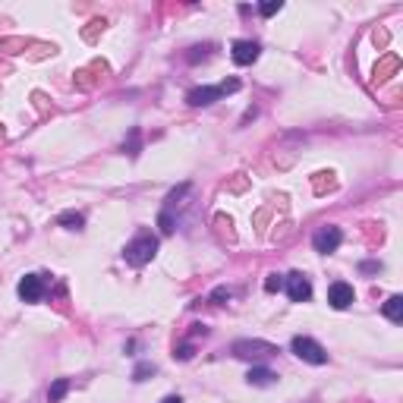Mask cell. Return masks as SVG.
Segmentation results:
<instances>
[{
	"label": "cell",
	"instance_id": "cell-1",
	"mask_svg": "<svg viewBox=\"0 0 403 403\" xmlns=\"http://www.w3.org/2000/svg\"><path fill=\"white\" fill-rule=\"evenodd\" d=\"M155 255H157V237H151V233H139V237H135L133 243H127V249H123V259H127V265H133V268L149 265Z\"/></svg>",
	"mask_w": 403,
	"mask_h": 403
},
{
	"label": "cell",
	"instance_id": "cell-2",
	"mask_svg": "<svg viewBox=\"0 0 403 403\" xmlns=\"http://www.w3.org/2000/svg\"><path fill=\"white\" fill-rule=\"evenodd\" d=\"M230 91H239V79H227L221 85H202V89H193L186 95V105L189 107H208L215 105L221 95H230Z\"/></svg>",
	"mask_w": 403,
	"mask_h": 403
},
{
	"label": "cell",
	"instance_id": "cell-3",
	"mask_svg": "<svg viewBox=\"0 0 403 403\" xmlns=\"http://www.w3.org/2000/svg\"><path fill=\"white\" fill-rule=\"evenodd\" d=\"M290 350L296 353L303 362H312V366H325V362H328V353H325V347H321L318 340H312V337H293Z\"/></svg>",
	"mask_w": 403,
	"mask_h": 403
},
{
	"label": "cell",
	"instance_id": "cell-4",
	"mask_svg": "<svg viewBox=\"0 0 403 403\" xmlns=\"http://www.w3.org/2000/svg\"><path fill=\"white\" fill-rule=\"evenodd\" d=\"M277 353V347L274 344H268V340H237L233 344V356L237 359H268V356H274Z\"/></svg>",
	"mask_w": 403,
	"mask_h": 403
},
{
	"label": "cell",
	"instance_id": "cell-5",
	"mask_svg": "<svg viewBox=\"0 0 403 403\" xmlns=\"http://www.w3.org/2000/svg\"><path fill=\"white\" fill-rule=\"evenodd\" d=\"M284 287H287V296H290L293 303H306V299L312 296V284H309V277L303 274V271H290V274L284 277Z\"/></svg>",
	"mask_w": 403,
	"mask_h": 403
},
{
	"label": "cell",
	"instance_id": "cell-6",
	"mask_svg": "<svg viewBox=\"0 0 403 403\" xmlns=\"http://www.w3.org/2000/svg\"><path fill=\"white\" fill-rule=\"evenodd\" d=\"M340 243H344V233H340V227H321V230L312 237L315 252H321V255L337 252V246H340Z\"/></svg>",
	"mask_w": 403,
	"mask_h": 403
},
{
	"label": "cell",
	"instance_id": "cell-7",
	"mask_svg": "<svg viewBox=\"0 0 403 403\" xmlns=\"http://www.w3.org/2000/svg\"><path fill=\"white\" fill-rule=\"evenodd\" d=\"M261 54V47L255 45V41H249V38H239V41H233L230 47V57L233 63H239V67H249V63H255Z\"/></svg>",
	"mask_w": 403,
	"mask_h": 403
},
{
	"label": "cell",
	"instance_id": "cell-8",
	"mask_svg": "<svg viewBox=\"0 0 403 403\" xmlns=\"http://www.w3.org/2000/svg\"><path fill=\"white\" fill-rule=\"evenodd\" d=\"M16 293H19V299H25V303H38V299L45 296V281H41V274H25L23 281H19V287H16Z\"/></svg>",
	"mask_w": 403,
	"mask_h": 403
},
{
	"label": "cell",
	"instance_id": "cell-9",
	"mask_svg": "<svg viewBox=\"0 0 403 403\" xmlns=\"http://www.w3.org/2000/svg\"><path fill=\"white\" fill-rule=\"evenodd\" d=\"M353 299H356V293H353V287H350V284H344V281L331 284V290H328V303H331L334 309H347V306H353Z\"/></svg>",
	"mask_w": 403,
	"mask_h": 403
},
{
	"label": "cell",
	"instance_id": "cell-10",
	"mask_svg": "<svg viewBox=\"0 0 403 403\" xmlns=\"http://www.w3.org/2000/svg\"><path fill=\"white\" fill-rule=\"evenodd\" d=\"M246 378H249V384H259V388H265V384H271V381H274L277 375L271 372V369L252 366V369H249V375H246Z\"/></svg>",
	"mask_w": 403,
	"mask_h": 403
},
{
	"label": "cell",
	"instance_id": "cell-11",
	"mask_svg": "<svg viewBox=\"0 0 403 403\" xmlns=\"http://www.w3.org/2000/svg\"><path fill=\"white\" fill-rule=\"evenodd\" d=\"M381 312H384V318H391V321H403V296H391Z\"/></svg>",
	"mask_w": 403,
	"mask_h": 403
},
{
	"label": "cell",
	"instance_id": "cell-12",
	"mask_svg": "<svg viewBox=\"0 0 403 403\" xmlns=\"http://www.w3.org/2000/svg\"><path fill=\"white\" fill-rule=\"evenodd\" d=\"M67 391H69V378H57L51 388H47V400H51V403H60L63 397H67Z\"/></svg>",
	"mask_w": 403,
	"mask_h": 403
},
{
	"label": "cell",
	"instance_id": "cell-13",
	"mask_svg": "<svg viewBox=\"0 0 403 403\" xmlns=\"http://www.w3.org/2000/svg\"><path fill=\"white\" fill-rule=\"evenodd\" d=\"M60 224L67 227V230H83V224H85V217L79 215V211H63V215L57 217Z\"/></svg>",
	"mask_w": 403,
	"mask_h": 403
},
{
	"label": "cell",
	"instance_id": "cell-14",
	"mask_svg": "<svg viewBox=\"0 0 403 403\" xmlns=\"http://www.w3.org/2000/svg\"><path fill=\"white\" fill-rule=\"evenodd\" d=\"M123 149L129 151V157L139 155V149H142V133H139V129H133V133H129V139L123 142Z\"/></svg>",
	"mask_w": 403,
	"mask_h": 403
},
{
	"label": "cell",
	"instance_id": "cell-15",
	"mask_svg": "<svg viewBox=\"0 0 403 403\" xmlns=\"http://www.w3.org/2000/svg\"><path fill=\"white\" fill-rule=\"evenodd\" d=\"M281 287H284V277H281V274H268V277H265V290H268V293H277Z\"/></svg>",
	"mask_w": 403,
	"mask_h": 403
},
{
	"label": "cell",
	"instance_id": "cell-16",
	"mask_svg": "<svg viewBox=\"0 0 403 403\" xmlns=\"http://www.w3.org/2000/svg\"><path fill=\"white\" fill-rule=\"evenodd\" d=\"M208 51H211V45H202V47H193V51L186 54V60L189 63H195V60H205L208 57Z\"/></svg>",
	"mask_w": 403,
	"mask_h": 403
},
{
	"label": "cell",
	"instance_id": "cell-17",
	"mask_svg": "<svg viewBox=\"0 0 403 403\" xmlns=\"http://www.w3.org/2000/svg\"><path fill=\"white\" fill-rule=\"evenodd\" d=\"M149 375H155V366H149V362H142V366H135V372H133V378L135 381H145Z\"/></svg>",
	"mask_w": 403,
	"mask_h": 403
},
{
	"label": "cell",
	"instance_id": "cell-18",
	"mask_svg": "<svg viewBox=\"0 0 403 403\" xmlns=\"http://www.w3.org/2000/svg\"><path fill=\"white\" fill-rule=\"evenodd\" d=\"M157 224H161V230H164V233H173V215H171V211H161Z\"/></svg>",
	"mask_w": 403,
	"mask_h": 403
},
{
	"label": "cell",
	"instance_id": "cell-19",
	"mask_svg": "<svg viewBox=\"0 0 403 403\" xmlns=\"http://www.w3.org/2000/svg\"><path fill=\"white\" fill-rule=\"evenodd\" d=\"M281 10H284V3L277 0V3H261L259 13H261V16H274V13H281Z\"/></svg>",
	"mask_w": 403,
	"mask_h": 403
},
{
	"label": "cell",
	"instance_id": "cell-20",
	"mask_svg": "<svg viewBox=\"0 0 403 403\" xmlns=\"http://www.w3.org/2000/svg\"><path fill=\"white\" fill-rule=\"evenodd\" d=\"M230 296H233L230 287H217V290L211 293V299H215V303H224V299H230Z\"/></svg>",
	"mask_w": 403,
	"mask_h": 403
},
{
	"label": "cell",
	"instance_id": "cell-21",
	"mask_svg": "<svg viewBox=\"0 0 403 403\" xmlns=\"http://www.w3.org/2000/svg\"><path fill=\"white\" fill-rule=\"evenodd\" d=\"M177 356H179V359H193V344L179 347V350H177Z\"/></svg>",
	"mask_w": 403,
	"mask_h": 403
},
{
	"label": "cell",
	"instance_id": "cell-22",
	"mask_svg": "<svg viewBox=\"0 0 403 403\" xmlns=\"http://www.w3.org/2000/svg\"><path fill=\"white\" fill-rule=\"evenodd\" d=\"M362 271H381V265H375V261H366V265H362Z\"/></svg>",
	"mask_w": 403,
	"mask_h": 403
},
{
	"label": "cell",
	"instance_id": "cell-23",
	"mask_svg": "<svg viewBox=\"0 0 403 403\" xmlns=\"http://www.w3.org/2000/svg\"><path fill=\"white\" fill-rule=\"evenodd\" d=\"M161 403H183V400H179V397H164Z\"/></svg>",
	"mask_w": 403,
	"mask_h": 403
}]
</instances>
